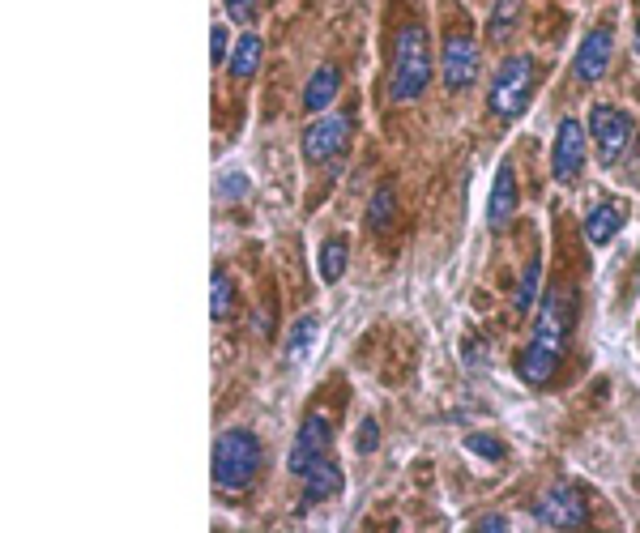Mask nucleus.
Returning a JSON list of instances; mask_svg holds the SVG:
<instances>
[{"label": "nucleus", "mask_w": 640, "mask_h": 533, "mask_svg": "<svg viewBox=\"0 0 640 533\" xmlns=\"http://www.w3.org/2000/svg\"><path fill=\"white\" fill-rule=\"evenodd\" d=\"M572 320H576V290L572 286H555L538 308L534 320V337L530 346L517 354V376L530 384V389H547L555 380L559 363L568 354V337H572Z\"/></svg>", "instance_id": "f257e3e1"}, {"label": "nucleus", "mask_w": 640, "mask_h": 533, "mask_svg": "<svg viewBox=\"0 0 640 533\" xmlns=\"http://www.w3.org/2000/svg\"><path fill=\"white\" fill-rule=\"evenodd\" d=\"M427 82H431V39H427V26L406 22L393 35V77H389L393 103L423 99Z\"/></svg>", "instance_id": "f03ea898"}, {"label": "nucleus", "mask_w": 640, "mask_h": 533, "mask_svg": "<svg viewBox=\"0 0 640 533\" xmlns=\"http://www.w3.org/2000/svg\"><path fill=\"white\" fill-rule=\"evenodd\" d=\"M261 470V440L244 427H231L214 440V487L218 491H248Z\"/></svg>", "instance_id": "7ed1b4c3"}, {"label": "nucleus", "mask_w": 640, "mask_h": 533, "mask_svg": "<svg viewBox=\"0 0 640 533\" xmlns=\"http://www.w3.org/2000/svg\"><path fill=\"white\" fill-rule=\"evenodd\" d=\"M530 94H534V60L530 56H508L500 64V73H495V82H491L487 107H491V116H500V120H517L525 111V103H530Z\"/></svg>", "instance_id": "20e7f679"}, {"label": "nucleus", "mask_w": 640, "mask_h": 533, "mask_svg": "<svg viewBox=\"0 0 640 533\" xmlns=\"http://www.w3.org/2000/svg\"><path fill=\"white\" fill-rule=\"evenodd\" d=\"M628 137H632L628 111H619L611 103H594V107H589V141H594L602 167H615L619 163V154L628 150Z\"/></svg>", "instance_id": "39448f33"}, {"label": "nucleus", "mask_w": 640, "mask_h": 533, "mask_svg": "<svg viewBox=\"0 0 640 533\" xmlns=\"http://www.w3.org/2000/svg\"><path fill=\"white\" fill-rule=\"evenodd\" d=\"M346 137H350L346 111H325V116H316L303 128V158H308L312 167H325L346 150Z\"/></svg>", "instance_id": "423d86ee"}, {"label": "nucleus", "mask_w": 640, "mask_h": 533, "mask_svg": "<svg viewBox=\"0 0 640 533\" xmlns=\"http://www.w3.org/2000/svg\"><path fill=\"white\" fill-rule=\"evenodd\" d=\"M589 154V133L581 120H559L555 128V145H551V175L559 184H576V175L585 167Z\"/></svg>", "instance_id": "0eeeda50"}, {"label": "nucleus", "mask_w": 640, "mask_h": 533, "mask_svg": "<svg viewBox=\"0 0 640 533\" xmlns=\"http://www.w3.org/2000/svg\"><path fill=\"white\" fill-rule=\"evenodd\" d=\"M534 516L547 529H585L589 525V504H585V495L576 491V487H551L547 495L538 499V508H534Z\"/></svg>", "instance_id": "6e6552de"}, {"label": "nucleus", "mask_w": 640, "mask_h": 533, "mask_svg": "<svg viewBox=\"0 0 640 533\" xmlns=\"http://www.w3.org/2000/svg\"><path fill=\"white\" fill-rule=\"evenodd\" d=\"M329 444H333V423L325 414H308L303 418V427H299V440L291 448V457H286V470H291L295 478H303L316 461H325Z\"/></svg>", "instance_id": "1a4fd4ad"}, {"label": "nucleus", "mask_w": 640, "mask_h": 533, "mask_svg": "<svg viewBox=\"0 0 640 533\" xmlns=\"http://www.w3.org/2000/svg\"><path fill=\"white\" fill-rule=\"evenodd\" d=\"M440 73H444V86H448V90L474 86V77H478V47H474L470 35H453V39L444 43Z\"/></svg>", "instance_id": "9d476101"}, {"label": "nucleus", "mask_w": 640, "mask_h": 533, "mask_svg": "<svg viewBox=\"0 0 640 533\" xmlns=\"http://www.w3.org/2000/svg\"><path fill=\"white\" fill-rule=\"evenodd\" d=\"M611 52H615V35L606 26L589 30L585 43L576 47V60H572V73L576 82H598V77L606 73V64H611Z\"/></svg>", "instance_id": "9b49d317"}, {"label": "nucleus", "mask_w": 640, "mask_h": 533, "mask_svg": "<svg viewBox=\"0 0 640 533\" xmlns=\"http://www.w3.org/2000/svg\"><path fill=\"white\" fill-rule=\"evenodd\" d=\"M517 175H512V163H500L495 171V184H491V197H487V226L491 231H508L512 218H517Z\"/></svg>", "instance_id": "f8f14e48"}, {"label": "nucleus", "mask_w": 640, "mask_h": 533, "mask_svg": "<svg viewBox=\"0 0 640 533\" xmlns=\"http://www.w3.org/2000/svg\"><path fill=\"white\" fill-rule=\"evenodd\" d=\"M342 482L346 478H342V465L338 461H329V457L316 461L312 470L303 474V504H308V508L312 504H325V499H333V495L342 491Z\"/></svg>", "instance_id": "ddd939ff"}, {"label": "nucleus", "mask_w": 640, "mask_h": 533, "mask_svg": "<svg viewBox=\"0 0 640 533\" xmlns=\"http://www.w3.org/2000/svg\"><path fill=\"white\" fill-rule=\"evenodd\" d=\"M338 90H342V73L333 69V64H320V69L308 77V90H303V111L325 116L329 103L338 99Z\"/></svg>", "instance_id": "4468645a"}, {"label": "nucleus", "mask_w": 640, "mask_h": 533, "mask_svg": "<svg viewBox=\"0 0 640 533\" xmlns=\"http://www.w3.org/2000/svg\"><path fill=\"white\" fill-rule=\"evenodd\" d=\"M619 226H623V209L619 205H611V201L589 205V214H585V244L589 248H606L619 235Z\"/></svg>", "instance_id": "2eb2a0df"}, {"label": "nucleus", "mask_w": 640, "mask_h": 533, "mask_svg": "<svg viewBox=\"0 0 640 533\" xmlns=\"http://www.w3.org/2000/svg\"><path fill=\"white\" fill-rule=\"evenodd\" d=\"M346 261H350V244L342 235H333V239H325L320 244V252H316V269H320V282H338L342 273H346Z\"/></svg>", "instance_id": "dca6fc26"}, {"label": "nucleus", "mask_w": 640, "mask_h": 533, "mask_svg": "<svg viewBox=\"0 0 640 533\" xmlns=\"http://www.w3.org/2000/svg\"><path fill=\"white\" fill-rule=\"evenodd\" d=\"M261 56H265V43H261V35H256V30L239 35V39H235V52H231V73L239 77V82H248V77L256 73V64H261Z\"/></svg>", "instance_id": "f3484780"}, {"label": "nucleus", "mask_w": 640, "mask_h": 533, "mask_svg": "<svg viewBox=\"0 0 640 533\" xmlns=\"http://www.w3.org/2000/svg\"><path fill=\"white\" fill-rule=\"evenodd\" d=\"M517 18H521V0H495L491 18H487L491 43H504V39L512 35V26H517Z\"/></svg>", "instance_id": "a211bd4d"}, {"label": "nucleus", "mask_w": 640, "mask_h": 533, "mask_svg": "<svg viewBox=\"0 0 640 533\" xmlns=\"http://www.w3.org/2000/svg\"><path fill=\"white\" fill-rule=\"evenodd\" d=\"M393 214H397V197H393V188L389 184H380L376 192H372V201H367V226L380 235L384 226L393 222Z\"/></svg>", "instance_id": "6ab92c4d"}, {"label": "nucleus", "mask_w": 640, "mask_h": 533, "mask_svg": "<svg viewBox=\"0 0 640 533\" xmlns=\"http://www.w3.org/2000/svg\"><path fill=\"white\" fill-rule=\"evenodd\" d=\"M316 342V316H299L291 325V342H286V359L291 363H303L308 359V350Z\"/></svg>", "instance_id": "aec40b11"}, {"label": "nucleus", "mask_w": 640, "mask_h": 533, "mask_svg": "<svg viewBox=\"0 0 640 533\" xmlns=\"http://www.w3.org/2000/svg\"><path fill=\"white\" fill-rule=\"evenodd\" d=\"M235 308V282L227 278L222 269H214V286H210V316L214 320H227Z\"/></svg>", "instance_id": "412c9836"}, {"label": "nucleus", "mask_w": 640, "mask_h": 533, "mask_svg": "<svg viewBox=\"0 0 640 533\" xmlns=\"http://www.w3.org/2000/svg\"><path fill=\"white\" fill-rule=\"evenodd\" d=\"M538 282H542V261L534 256L530 269H525V278H521V286H517V295H512V312H517V316H525V312L534 308V299H538Z\"/></svg>", "instance_id": "4be33fe9"}, {"label": "nucleus", "mask_w": 640, "mask_h": 533, "mask_svg": "<svg viewBox=\"0 0 640 533\" xmlns=\"http://www.w3.org/2000/svg\"><path fill=\"white\" fill-rule=\"evenodd\" d=\"M466 448L474 452V457H483V461H500L504 457V444L495 440V435H483V431L466 435Z\"/></svg>", "instance_id": "5701e85b"}, {"label": "nucleus", "mask_w": 640, "mask_h": 533, "mask_svg": "<svg viewBox=\"0 0 640 533\" xmlns=\"http://www.w3.org/2000/svg\"><path fill=\"white\" fill-rule=\"evenodd\" d=\"M210 39H214V47H210V60H214V69H222V60H227V56L235 52V47H231V30L222 26V22H214Z\"/></svg>", "instance_id": "b1692460"}, {"label": "nucleus", "mask_w": 640, "mask_h": 533, "mask_svg": "<svg viewBox=\"0 0 640 533\" xmlns=\"http://www.w3.org/2000/svg\"><path fill=\"white\" fill-rule=\"evenodd\" d=\"M380 444V427H376V418H363L359 431H355V452L359 457H367V452H376Z\"/></svg>", "instance_id": "393cba45"}, {"label": "nucleus", "mask_w": 640, "mask_h": 533, "mask_svg": "<svg viewBox=\"0 0 640 533\" xmlns=\"http://www.w3.org/2000/svg\"><path fill=\"white\" fill-rule=\"evenodd\" d=\"M261 0H227V13H231V22H252V13Z\"/></svg>", "instance_id": "a878e982"}, {"label": "nucleus", "mask_w": 640, "mask_h": 533, "mask_svg": "<svg viewBox=\"0 0 640 533\" xmlns=\"http://www.w3.org/2000/svg\"><path fill=\"white\" fill-rule=\"evenodd\" d=\"M244 188H248V180H244V175H227V184H222V197H244Z\"/></svg>", "instance_id": "bb28decb"}, {"label": "nucleus", "mask_w": 640, "mask_h": 533, "mask_svg": "<svg viewBox=\"0 0 640 533\" xmlns=\"http://www.w3.org/2000/svg\"><path fill=\"white\" fill-rule=\"evenodd\" d=\"M474 529H478V533H491V529H495V533H504V529H508V521H504V516H483V521H478Z\"/></svg>", "instance_id": "cd10ccee"}, {"label": "nucleus", "mask_w": 640, "mask_h": 533, "mask_svg": "<svg viewBox=\"0 0 640 533\" xmlns=\"http://www.w3.org/2000/svg\"><path fill=\"white\" fill-rule=\"evenodd\" d=\"M632 180L640 184V145H636V150H632Z\"/></svg>", "instance_id": "c85d7f7f"}, {"label": "nucleus", "mask_w": 640, "mask_h": 533, "mask_svg": "<svg viewBox=\"0 0 640 533\" xmlns=\"http://www.w3.org/2000/svg\"><path fill=\"white\" fill-rule=\"evenodd\" d=\"M636 56H640V26H636Z\"/></svg>", "instance_id": "c756f323"}]
</instances>
